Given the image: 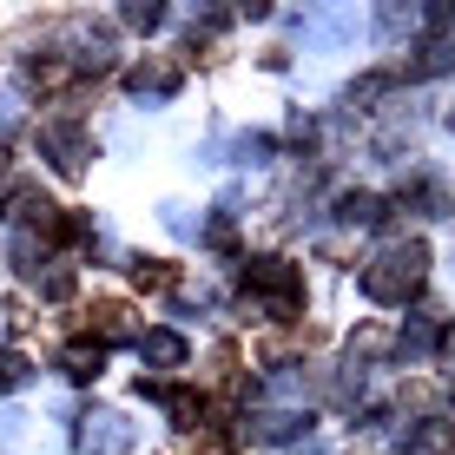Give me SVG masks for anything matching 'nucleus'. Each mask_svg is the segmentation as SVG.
Instances as JSON below:
<instances>
[{
  "instance_id": "nucleus-16",
  "label": "nucleus",
  "mask_w": 455,
  "mask_h": 455,
  "mask_svg": "<svg viewBox=\"0 0 455 455\" xmlns=\"http://www.w3.org/2000/svg\"><path fill=\"white\" fill-rule=\"evenodd\" d=\"M34 284H40L46 297H67V291H73V271H67V264H60V271H46V277H34Z\"/></svg>"
},
{
  "instance_id": "nucleus-4",
  "label": "nucleus",
  "mask_w": 455,
  "mask_h": 455,
  "mask_svg": "<svg viewBox=\"0 0 455 455\" xmlns=\"http://www.w3.org/2000/svg\"><path fill=\"white\" fill-rule=\"evenodd\" d=\"M125 317H132V310H125L119 297H100V304L86 310V337L100 343V350H106V343H125V337H132V323H125Z\"/></svg>"
},
{
  "instance_id": "nucleus-6",
  "label": "nucleus",
  "mask_w": 455,
  "mask_h": 455,
  "mask_svg": "<svg viewBox=\"0 0 455 455\" xmlns=\"http://www.w3.org/2000/svg\"><path fill=\"white\" fill-rule=\"evenodd\" d=\"M139 356L159 363V370H185V363H192V343H185L179 331H146V337H139Z\"/></svg>"
},
{
  "instance_id": "nucleus-14",
  "label": "nucleus",
  "mask_w": 455,
  "mask_h": 455,
  "mask_svg": "<svg viewBox=\"0 0 455 455\" xmlns=\"http://www.w3.org/2000/svg\"><path fill=\"white\" fill-rule=\"evenodd\" d=\"M27 376H34V370H27V356H20V350H0V396H7V389H20Z\"/></svg>"
},
{
  "instance_id": "nucleus-12",
  "label": "nucleus",
  "mask_w": 455,
  "mask_h": 455,
  "mask_svg": "<svg viewBox=\"0 0 455 455\" xmlns=\"http://www.w3.org/2000/svg\"><path fill=\"white\" fill-rule=\"evenodd\" d=\"M403 205H422L429 218H449V192H443L435 179H422V172H416V179H403Z\"/></svg>"
},
{
  "instance_id": "nucleus-11",
  "label": "nucleus",
  "mask_w": 455,
  "mask_h": 455,
  "mask_svg": "<svg viewBox=\"0 0 455 455\" xmlns=\"http://www.w3.org/2000/svg\"><path fill=\"white\" fill-rule=\"evenodd\" d=\"M449 67H455V46H449V40H422L416 60H410L403 73H410V80H435V73H449Z\"/></svg>"
},
{
  "instance_id": "nucleus-2",
  "label": "nucleus",
  "mask_w": 455,
  "mask_h": 455,
  "mask_svg": "<svg viewBox=\"0 0 455 455\" xmlns=\"http://www.w3.org/2000/svg\"><path fill=\"white\" fill-rule=\"evenodd\" d=\"M244 291L264 304L271 323H291L304 310V271L284 264V258H244Z\"/></svg>"
},
{
  "instance_id": "nucleus-17",
  "label": "nucleus",
  "mask_w": 455,
  "mask_h": 455,
  "mask_svg": "<svg viewBox=\"0 0 455 455\" xmlns=\"http://www.w3.org/2000/svg\"><path fill=\"white\" fill-rule=\"evenodd\" d=\"M443 356H449V363H455V323H449V331H443Z\"/></svg>"
},
{
  "instance_id": "nucleus-18",
  "label": "nucleus",
  "mask_w": 455,
  "mask_h": 455,
  "mask_svg": "<svg viewBox=\"0 0 455 455\" xmlns=\"http://www.w3.org/2000/svg\"><path fill=\"white\" fill-rule=\"evenodd\" d=\"M0 179H7V152H0Z\"/></svg>"
},
{
  "instance_id": "nucleus-15",
  "label": "nucleus",
  "mask_w": 455,
  "mask_h": 455,
  "mask_svg": "<svg viewBox=\"0 0 455 455\" xmlns=\"http://www.w3.org/2000/svg\"><path fill=\"white\" fill-rule=\"evenodd\" d=\"M159 20H165V7H159V0H132V7H125V27H139V34H152Z\"/></svg>"
},
{
  "instance_id": "nucleus-3",
  "label": "nucleus",
  "mask_w": 455,
  "mask_h": 455,
  "mask_svg": "<svg viewBox=\"0 0 455 455\" xmlns=\"http://www.w3.org/2000/svg\"><path fill=\"white\" fill-rule=\"evenodd\" d=\"M40 152L53 159V172H60V179H80V172H86V159H92V139H86L73 119H46V125H40Z\"/></svg>"
},
{
  "instance_id": "nucleus-13",
  "label": "nucleus",
  "mask_w": 455,
  "mask_h": 455,
  "mask_svg": "<svg viewBox=\"0 0 455 455\" xmlns=\"http://www.w3.org/2000/svg\"><path fill=\"white\" fill-rule=\"evenodd\" d=\"M132 284H139V291H179V264H165V258H132Z\"/></svg>"
},
{
  "instance_id": "nucleus-10",
  "label": "nucleus",
  "mask_w": 455,
  "mask_h": 455,
  "mask_svg": "<svg viewBox=\"0 0 455 455\" xmlns=\"http://www.w3.org/2000/svg\"><path fill=\"white\" fill-rule=\"evenodd\" d=\"M337 218H343V225H383V218H389V205H383V198H376V192H343L337 198Z\"/></svg>"
},
{
  "instance_id": "nucleus-8",
  "label": "nucleus",
  "mask_w": 455,
  "mask_h": 455,
  "mask_svg": "<svg viewBox=\"0 0 455 455\" xmlns=\"http://www.w3.org/2000/svg\"><path fill=\"white\" fill-rule=\"evenodd\" d=\"M60 370H67L73 383H92V376L106 370V350H100V343H92V337H73L67 350H60Z\"/></svg>"
},
{
  "instance_id": "nucleus-9",
  "label": "nucleus",
  "mask_w": 455,
  "mask_h": 455,
  "mask_svg": "<svg viewBox=\"0 0 455 455\" xmlns=\"http://www.w3.org/2000/svg\"><path fill=\"white\" fill-rule=\"evenodd\" d=\"M304 429H310V416H297V410H258L251 416V435H264V443H297Z\"/></svg>"
},
{
  "instance_id": "nucleus-7",
  "label": "nucleus",
  "mask_w": 455,
  "mask_h": 455,
  "mask_svg": "<svg viewBox=\"0 0 455 455\" xmlns=\"http://www.w3.org/2000/svg\"><path fill=\"white\" fill-rule=\"evenodd\" d=\"M80 443L86 449H100V455H119V449H132V429H125L119 416H86V429H80Z\"/></svg>"
},
{
  "instance_id": "nucleus-5",
  "label": "nucleus",
  "mask_w": 455,
  "mask_h": 455,
  "mask_svg": "<svg viewBox=\"0 0 455 455\" xmlns=\"http://www.w3.org/2000/svg\"><path fill=\"white\" fill-rule=\"evenodd\" d=\"M125 86H132L139 100H172V92H179V67H172V60H139V67L125 73Z\"/></svg>"
},
{
  "instance_id": "nucleus-19",
  "label": "nucleus",
  "mask_w": 455,
  "mask_h": 455,
  "mask_svg": "<svg viewBox=\"0 0 455 455\" xmlns=\"http://www.w3.org/2000/svg\"><path fill=\"white\" fill-rule=\"evenodd\" d=\"M449 132H455V106H449Z\"/></svg>"
},
{
  "instance_id": "nucleus-1",
  "label": "nucleus",
  "mask_w": 455,
  "mask_h": 455,
  "mask_svg": "<svg viewBox=\"0 0 455 455\" xmlns=\"http://www.w3.org/2000/svg\"><path fill=\"white\" fill-rule=\"evenodd\" d=\"M422 277H429V244H422V238H403V244L376 251L356 284H363L370 304H410V297L422 291Z\"/></svg>"
}]
</instances>
